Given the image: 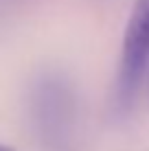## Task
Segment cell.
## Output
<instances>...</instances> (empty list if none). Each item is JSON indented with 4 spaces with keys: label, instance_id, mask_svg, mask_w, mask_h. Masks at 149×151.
<instances>
[{
    "label": "cell",
    "instance_id": "cell-1",
    "mask_svg": "<svg viewBox=\"0 0 149 151\" xmlns=\"http://www.w3.org/2000/svg\"><path fill=\"white\" fill-rule=\"evenodd\" d=\"M149 64V0H136L123 35L119 64V103L130 105Z\"/></svg>",
    "mask_w": 149,
    "mask_h": 151
},
{
    "label": "cell",
    "instance_id": "cell-2",
    "mask_svg": "<svg viewBox=\"0 0 149 151\" xmlns=\"http://www.w3.org/2000/svg\"><path fill=\"white\" fill-rule=\"evenodd\" d=\"M0 151H13V147H7V145H0Z\"/></svg>",
    "mask_w": 149,
    "mask_h": 151
}]
</instances>
